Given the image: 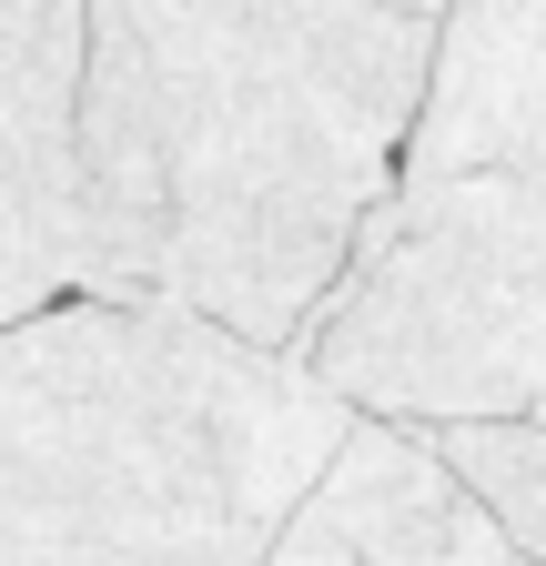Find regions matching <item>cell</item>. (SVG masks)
I'll list each match as a JSON object with an SVG mask.
<instances>
[{
	"label": "cell",
	"mask_w": 546,
	"mask_h": 566,
	"mask_svg": "<svg viewBox=\"0 0 546 566\" xmlns=\"http://www.w3.org/2000/svg\"><path fill=\"white\" fill-rule=\"evenodd\" d=\"M314 506L345 526L355 566H516L496 506L416 424H355V446L324 475Z\"/></svg>",
	"instance_id": "cell-6"
},
{
	"label": "cell",
	"mask_w": 546,
	"mask_h": 566,
	"mask_svg": "<svg viewBox=\"0 0 546 566\" xmlns=\"http://www.w3.org/2000/svg\"><path fill=\"white\" fill-rule=\"evenodd\" d=\"M92 0H0V334L122 304L112 233L82 172Z\"/></svg>",
	"instance_id": "cell-4"
},
{
	"label": "cell",
	"mask_w": 546,
	"mask_h": 566,
	"mask_svg": "<svg viewBox=\"0 0 546 566\" xmlns=\"http://www.w3.org/2000/svg\"><path fill=\"white\" fill-rule=\"evenodd\" d=\"M82 172H92L102 233H112L122 304H162V253H172V153H162V82H153L143 0H92Z\"/></svg>",
	"instance_id": "cell-5"
},
{
	"label": "cell",
	"mask_w": 546,
	"mask_h": 566,
	"mask_svg": "<svg viewBox=\"0 0 546 566\" xmlns=\"http://www.w3.org/2000/svg\"><path fill=\"white\" fill-rule=\"evenodd\" d=\"M445 465L496 506L506 546L526 566H546V424H455V436H435Z\"/></svg>",
	"instance_id": "cell-8"
},
{
	"label": "cell",
	"mask_w": 546,
	"mask_h": 566,
	"mask_svg": "<svg viewBox=\"0 0 546 566\" xmlns=\"http://www.w3.org/2000/svg\"><path fill=\"white\" fill-rule=\"evenodd\" d=\"M355 424L304 354L72 304L0 334V566H263Z\"/></svg>",
	"instance_id": "cell-2"
},
{
	"label": "cell",
	"mask_w": 546,
	"mask_h": 566,
	"mask_svg": "<svg viewBox=\"0 0 546 566\" xmlns=\"http://www.w3.org/2000/svg\"><path fill=\"white\" fill-rule=\"evenodd\" d=\"M263 566H355V546H345V526H334L324 506H304V516L284 526V546H273Z\"/></svg>",
	"instance_id": "cell-9"
},
{
	"label": "cell",
	"mask_w": 546,
	"mask_h": 566,
	"mask_svg": "<svg viewBox=\"0 0 546 566\" xmlns=\"http://www.w3.org/2000/svg\"><path fill=\"white\" fill-rule=\"evenodd\" d=\"M516 566H526V556H516Z\"/></svg>",
	"instance_id": "cell-11"
},
{
	"label": "cell",
	"mask_w": 546,
	"mask_h": 566,
	"mask_svg": "<svg viewBox=\"0 0 546 566\" xmlns=\"http://www.w3.org/2000/svg\"><path fill=\"white\" fill-rule=\"evenodd\" d=\"M304 365L365 424H536L546 405V182L465 172L395 192Z\"/></svg>",
	"instance_id": "cell-3"
},
{
	"label": "cell",
	"mask_w": 546,
	"mask_h": 566,
	"mask_svg": "<svg viewBox=\"0 0 546 566\" xmlns=\"http://www.w3.org/2000/svg\"><path fill=\"white\" fill-rule=\"evenodd\" d=\"M172 253L162 304L253 354H304L405 192L445 11L405 0H143Z\"/></svg>",
	"instance_id": "cell-1"
},
{
	"label": "cell",
	"mask_w": 546,
	"mask_h": 566,
	"mask_svg": "<svg viewBox=\"0 0 546 566\" xmlns=\"http://www.w3.org/2000/svg\"><path fill=\"white\" fill-rule=\"evenodd\" d=\"M536 424H546V405H536Z\"/></svg>",
	"instance_id": "cell-10"
},
{
	"label": "cell",
	"mask_w": 546,
	"mask_h": 566,
	"mask_svg": "<svg viewBox=\"0 0 546 566\" xmlns=\"http://www.w3.org/2000/svg\"><path fill=\"white\" fill-rule=\"evenodd\" d=\"M536 112H546V0H455L416 153H405V192L506 172Z\"/></svg>",
	"instance_id": "cell-7"
}]
</instances>
